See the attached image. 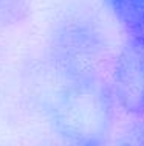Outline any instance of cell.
Returning <instances> with one entry per match:
<instances>
[{
	"instance_id": "1",
	"label": "cell",
	"mask_w": 144,
	"mask_h": 146,
	"mask_svg": "<svg viewBox=\"0 0 144 146\" xmlns=\"http://www.w3.org/2000/svg\"><path fill=\"white\" fill-rule=\"evenodd\" d=\"M115 120V95L104 78L65 79L50 104V121L67 146H105Z\"/></svg>"
},
{
	"instance_id": "2",
	"label": "cell",
	"mask_w": 144,
	"mask_h": 146,
	"mask_svg": "<svg viewBox=\"0 0 144 146\" xmlns=\"http://www.w3.org/2000/svg\"><path fill=\"white\" fill-rule=\"evenodd\" d=\"M107 51L104 31L85 14L64 17L50 37L51 62L64 79L102 78Z\"/></svg>"
},
{
	"instance_id": "5",
	"label": "cell",
	"mask_w": 144,
	"mask_h": 146,
	"mask_svg": "<svg viewBox=\"0 0 144 146\" xmlns=\"http://www.w3.org/2000/svg\"><path fill=\"white\" fill-rule=\"evenodd\" d=\"M28 14V0H0V23L12 25Z\"/></svg>"
},
{
	"instance_id": "3",
	"label": "cell",
	"mask_w": 144,
	"mask_h": 146,
	"mask_svg": "<svg viewBox=\"0 0 144 146\" xmlns=\"http://www.w3.org/2000/svg\"><path fill=\"white\" fill-rule=\"evenodd\" d=\"M113 95L127 113L144 118V34H130L113 61Z\"/></svg>"
},
{
	"instance_id": "4",
	"label": "cell",
	"mask_w": 144,
	"mask_h": 146,
	"mask_svg": "<svg viewBox=\"0 0 144 146\" xmlns=\"http://www.w3.org/2000/svg\"><path fill=\"white\" fill-rule=\"evenodd\" d=\"M105 3L129 34H144V0H105Z\"/></svg>"
},
{
	"instance_id": "6",
	"label": "cell",
	"mask_w": 144,
	"mask_h": 146,
	"mask_svg": "<svg viewBox=\"0 0 144 146\" xmlns=\"http://www.w3.org/2000/svg\"><path fill=\"white\" fill-rule=\"evenodd\" d=\"M116 146H144V121L132 124L121 135Z\"/></svg>"
}]
</instances>
